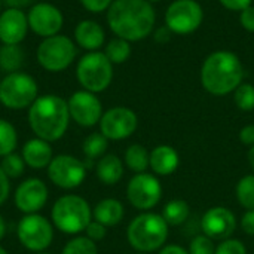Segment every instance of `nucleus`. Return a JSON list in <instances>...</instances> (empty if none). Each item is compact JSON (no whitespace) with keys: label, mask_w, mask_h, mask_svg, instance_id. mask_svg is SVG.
Listing matches in <instances>:
<instances>
[{"label":"nucleus","mask_w":254,"mask_h":254,"mask_svg":"<svg viewBox=\"0 0 254 254\" xmlns=\"http://www.w3.org/2000/svg\"><path fill=\"white\" fill-rule=\"evenodd\" d=\"M124 214H125V210H124L122 202L115 198L101 199L94 207V211H92L94 220L104 225L106 228L116 226L118 223H121L124 219Z\"/></svg>","instance_id":"4be33fe9"},{"label":"nucleus","mask_w":254,"mask_h":254,"mask_svg":"<svg viewBox=\"0 0 254 254\" xmlns=\"http://www.w3.org/2000/svg\"><path fill=\"white\" fill-rule=\"evenodd\" d=\"M0 13H1V0H0Z\"/></svg>","instance_id":"603ef678"},{"label":"nucleus","mask_w":254,"mask_h":254,"mask_svg":"<svg viewBox=\"0 0 254 254\" xmlns=\"http://www.w3.org/2000/svg\"><path fill=\"white\" fill-rule=\"evenodd\" d=\"M61 254H98V249L88 237H76L65 244Z\"/></svg>","instance_id":"2f4dec72"},{"label":"nucleus","mask_w":254,"mask_h":254,"mask_svg":"<svg viewBox=\"0 0 254 254\" xmlns=\"http://www.w3.org/2000/svg\"><path fill=\"white\" fill-rule=\"evenodd\" d=\"M85 232H86V237H88L91 241L97 243V241H101V240L106 237V234H107V228H106L104 225L98 223L97 220H94V222H91V223L86 226Z\"/></svg>","instance_id":"c9c22d12"},{"label":"nucleus","mask_w":254,"mask_h":254,"mask_svg":"<svg viewBox=\"0 0 254 254\" xmlns=\"http://www.w3.org/2000/svg\"><path fill=\"white\" fill-rule=\"evenodd\" d=\"M240 140L241 143L247 144V146H253L254 144V125H247L240 131Z\"/></svg>","instance_id":"79ce46f5"},{"label":"nucleus","mask_w":254,"mask_h":254,"mask_svg":"<svg viewBox=\"0 0 254 254\" xmlns=\"http://www.w3.org/2000/svg\"><path fill=\"white\" fill-rule=\"evenodd\" d=\"M104 54L110 60L112 64H122L131 55V45H129L128 40L121 39V37H116V39H112L107 43Z\"/></svg>","instance_id":"cd10ccee"},{"label":"nucleus","mask_w":254,"mask_h":254,"mask_svg":"<svg viewBox=\"0 0 254 254\" xmlns=\"http://www.w3.org/2000/svg\"><path fill=\"white\" fill-rule=\"evenodd\" d=\"M0 167H1V170L4 171V174L9 179H18V177H21L24 174L25 162H24L21 155L12 152V153L3 156V159L0 162Z\"/></svg>","instance_id":"7c9ffc66"},{"label":"nucleus","mask_w":254,"mask_h":254,"mask_svg":"<svg viewBox=\"0 0 254 254\" xmlns=\"http://www.w3.org/2000/svg\"><path fill=\"white\" fill-rule=\"evenodd\" d=\"M216 254H247V249L240 240L228 238L216 247Z\"/></svg>","instance_id":"f704fd0d"},{"label":"nucleus","mask_w":254,"mask_h":254,"mask_svg":"<svg viewBox=\"0 0 254 254\" xmlns=\"http://www.w3.org/2000/svg\"><path fill=\"white\" fill-rule=\"evenodd\" d=\"M125 164L135 174L144 173L150 167V153L141 144H131L125 152Z\"/></svg>","instance_id":"b1692460"},{"label":"nucleus","mask_w":254,"mask_h":254,"mask_svg":"<svg viewBox=\"0 0 254 254\" xmlns=\"http://www.w3.org/2000/svg\"><path fill=\"white\" fill-rule=\"evenodd\" d=\"M95 173L101 183L107 186H113L124 176V164L116 155H112V153L104 155L103 158H100Z\"/></svg>","instance_id":"5701e85b"},{"label":"nucleus","mask_w":254,"mask_h":254,"mask_svg":"<svg viewBox=\"0 0 254 254\" xmlns=\"http://www.w3.org/2000/svg\"><path fill=\"white\" fill-rule=\"evenodd\" d=\"M76 46L67 36L55 34L39 45L37 61L45 70L57 73L65 70L76 58Z\"/></svg>","instance_id":"6e6552de"},{"label":"nucleus","mask_w":254,"mask_h":254,"mask_svg":"<svg viewBox=\"0 0 254 254\" xmlns=\"http://www.w3.org/2000/svg\"><path fill=\"white\" fill-rule=\"evenodd\" d=\"M70 112L64 98L48 94L37 97L28 109V124L31 131L42 140H60L68 127Z\"/></svg>","instance_id":"7ed1b4c3"},{"label":"nucleus","mask_w":254,"mask_h":254,"mask_svg":"<svg viewBox=\"0 0 254 254\" xmlns=\"http://www.w3.org/2000/svg\"><path fill=\"white\" fill-rule=\"evenodd\" d=\"M27 19H28V27L36 34L45 39L58 34L64 22L61 10L51 3L34 4L28 12Z\"/></svg>","instance_id":"2eb2a0df"},{"label":"nucleus","mask_w":254,"mask_h":254,"mask_svg":"<svg viewBox=\"0 0 254 254\" xmlns=\"http://www.w3.org/2000/svg\"><path fill=\"white\" fill-rule=\"evenodd\" d=\"M226 9L229 10H244L246 7L252 6V0H219Z\"/></svg>","instance_id":"ea45409f"},{"label":"nucleus","mask_w":254,"mask_h":254,"mask_svg":"<svg viewBox=\"0 0 254 254\" xmlns=\"http://www.w3.org/2000/svg\"><path fill=\"white\" fill-rule=\"evenodd\" d=\"M82 6L92 12V13H100L106 9L110 7V4L113 3V0H80Z\"/></svg>","instance_id":"e433bc0d"},{"label":"nucleus","mask_w":254,"mask_h":254,"mask_svg":"<svg viewBox=\"0 0 254 254\" xmlns=\"http://www.w3.org/2000/svg\"><path fill=\"white\" fill-rule=\"evenodd\" d=\"M137 125V115L128 107L109 109L100 119L101 134L107 140H125L135 132Z\"/></svg>","instance_id":"ddd939ff"},{"label":"nucleus","mask_w":254,"mask_h":254,"mask_svg":"<svg viewBox=\"0 0 254 254\" xmlns=\"http://www.w3.org/2000/svg\"><path fill=\"white\" fill-rule=\"evenodd\" d=\"M4 234H6V222L1 217V214H0V240L4 237Z\"/></svg>","instance_id":"49530a36"},{"label":"nucleus","mask_w":254,"mask_h":254,"mask_svg":"<svg viewBox=\"0 0 254 254\" xmlns=\"http://www.w3.org/2000/svg\"><path fill=\"white\" fill-rule=\"evenodd\" d=\"M244 77L241 60L229 51H216L210 54L201 67V83L213 95H228L235 91Z\"/></svg>","instance_id":"f03ea898"},{"label":"nucleus","mask_w":254,"mask_h":254,"mask_svg":"<svg viewBox=\"0 0 254 254\" xmlns=\"http://www.w3.org/2000/svg\"><path fill=\"white\" fill-rule=\"evenodd\" d=\"M137 254H149V253H140V252H138V253H137Z\"/></svg>","instance_id":"864d4df0"},{"label":"nucleus","mask_w":254,"mask_h":254,"mask_svg":"<svg viewBox=\"0 0 254 254\" xmlns=\"http://www.w3.org/2000/svg\"><path fill=\"white\" fill-rule=\"evenodd\" d=\"M9 190H10V183H9V177L4 174V171L0 167V205L7 199L9 196Z\"/></svg>","instance_id":"a19ab883"},{"label":"nucleus","mask_w":254,"mask_h":254,"mask_svg":"<svg viewBox=\"0 0 254 254\" xmlns=\"http://www.w3.org/2000/svg\"><path fill=\"white\" fill-rule=\"evenodd\" d=\"M190 214L189 204L183 199H173L165 204L162 210V217L168 223V226H179L183 225Z\"/></svg>","instance_id":"393cba45"},{"label":"nucleus","mask_w":254,"mask_h":254,"mask_svg":"<svg viewBox=\"0 0 254 254\" xmlns=\"http://www.w3.org/2000/svg\"><path fill=\"white\" fill-rule=\"evenodd\" d=\"M18 144V134L15 127L4 121L0 119V156H6L15 150Z\"/></svg>","instance_id":"c85d7f7f"},{"label":"nucleus","mask_w":254,"mask_h":254,"mask_svg":"<svg viewBox=\"0 0 254 254\" xmlns=\"http://www.w3.org/2000/svg\"><path fill=\"white\" fill-rule=\"evenodd\" d=\"M74 37L77 45L89 52L98 51L104 45L106 39L103 27L92 19L80 21L74 28Z\"/></svg>","instance_id":"aec40b11"},{"label":"nucleus","mask_w":254,"mask_h":254,"mask_svg":"<svg viewBox=\"0 0 254 254\" xmlns=\"http://www.w3.org/2000/svg\"><path fill=\"white\" fill-rule=\"evenodd\" d=\"M28 30L27 15L21 9L7 7L0 13V40L3 45H19Z\"/></svg>","instance_id":"a211bd4d"},{"label":"nucleus","mask_w":254,"mask_h":254,"mask_svg":"<svg viewBox=\"0 0 254 254\" xmlns=\"http://www.w3.org/2000/svg\"><path fill=\"white\" fill-rule=\"evenodd\" d=\"M237 199L246 210H254V176L243 177L237 185Z\"/></svg>","instance_id":"c756f323"},{"label":"nucleus","mask_w":254,"mask_h":254,"mask_svg":"<svg viewBox=\"0 0 254 254\" xmlns=\"http://www.w3.org/2000/svg\"><path fill=\"white\" fill-rule=\"evenodd\" d=\"M234 100L240 110L252 112L254 110V86L252 83H241L234 91Z\"/></svg>","instance_id":"473e14b6"},{"label":"nucleus","mask_w":254,"mask_h":254,"mask_svg":"<svg viewBox=\"0 0 254 254\" xmlns=\"http://www.w3.org/2000/svg\"><path fill=\"white\" fill-rule=\"evenodd\" d=\"M70 118L80 127L91 128L103 116V106L98 97L89 91H76L67 101Z\"/></svg>","instance_id":"4468645a"},{"label":"nucleus","mask_w":254,"mask_h":254,"mask_svg":"<svg viewBox=\"0 0 254 254\" xmlns=\"http://www.w3.org/2000/svg\"><path fill=\"white\" fill-rule=\"evenodd\" d=\"M52 147L49 141L42 138H31L22 147V159L24 162L36 170L46 168L52 161Z\"/></svg>","instance_id":"6ab92c4d"},{"label":"nucleus","mask_w":254,"mask_h":254,"mask_svg":"<svg viewBox=\"0 0 254 254\" xmlns=\"http://www.w3.org/2000/svg\"><path fill=\"white\" fill-rule=\"evenodd\" d=\"M168 223L162 216L143 213L137 216L127 229V238L132 249L140 253L159 250L168 238Z\"/></svg>","instance_id":"20e7f679"},{"label":"nucleus","mask_w":254,"mask_h":254,"mask_svg":"<svg viewBox=\"0 0 254 254\" xmlns=\"http://www.w3.org/2000/svg\"><path fill=\"white\" fill-rule=\"evenodd\" d=\"M241 228L247 235L254 237V210H247V213L243 216Z\"/></svg>","instance_id":"58836bf2"},{"label":"nucleus","mask_w":254,"mask_h":254,"mask_svg":"<svg viewBox=\"0 0 254 254\" xmlns=\"http://www.w3.org/2000/svg\"><path fill=\"white\" fill-rule=\"evenodd\" d=\"M76 76L85 91L97 94L109 88V85L112 83L113 64L104 52H88L79 60Z\"/></svg>","instance_id":"423d86ee"},{"label":"nucleus","mask_w":254,"mask_h":254,"mask_svg":"<svg viewBox=\"0 0 254 254\" xmlns=\"http://www.w3.org/2000/svg\"><path fill=\"white\" fill-rule=\"evenodd\" d=\"M16 235L19 243L30 252L46 250L54 240V229L49 220L40 214H27L18 223Z\"/></svg>","instance_id":"1a4fd4ad"},{"label":"nucleus","mask_w":254,"mask_h":254,"mask_svg":"<svg viewBox=\"0 0 254 254\" xmlns=\"http://www.w3.org/2000/svg\"><path fill=\"white\" fill-rule=\"evenodd\" d=\"M162 196V186L159 180L147 173L135 174L127 186V198L129 204L141 211L155 208Z\"/></svg>","instance_id":"9b49d317"},{"label":"nucleus","mask_w":254,"mask_h":254,"mask_svg":"<svg viewBox=\"0 0 254 254\" xmlns=\"http://www.w3.org/2000/svg\"><path fill=\"white\" fill-rule=\"evenodd\" d=\"M235 214L226 207L210 208L201 220V229L204 235H207L211 240H228L235 232Z\"/></svg>","instance_id":"f3484780"},{"label":"nucleus","mask_w":254,"mask_h":254,"mask_svg":"<svg viewBox=\"0 0 254 254\" xmlns=\"http://www.w3.org/2000/svg\"><path fill=\"white\" fill-rule=\"evenodd\" d=\"M7 7H15V9H21L28 6L33 0H1Z\"/></svg>","instance_id":"a18cd8bd"},{"label":"nucleus","mask_w":254,"mask_h":254,"mask_svg":"<svg viewBox=\"0 0 254 254\" xmlns=\"http://www.w3.org/2000/svg\"><path fill=\"white\" fill-rule=\"evenodd\" d=\"M155 19V9L147 0H113L107 9L110 30L128 42L147 37L153 30Z\"/></svg>","instance_id":"f257e3e1"},{"label":"nucleus","mask_w":254,"mask_h":254,"mask_svg":"<svg viewBox=\"0 0 254 254\" xmlns=\"http://www.w3.org/2000/svg\"><path fill=\"white\" fill-rule=\"evenodd\" d=\"M159 254H189V252H186L183 247L180 246H176V244H170V246H165Z\"/></svg>","instance_id":"c03bdc74"},{"label":"nucleus","mask_w":254,"mask_h":254,"mask_svg":"<svg viewBox=\"0 0 254 254\" xmlns=\"http://www.w3.org/2000/svg\"><path fill=\"white\" fill-rule=\"evenodd\" d=\"M171 37V30L165 25V27H161L155 31V40L159 42V43H167Z\"/></svg>","instance_id":"37998d69"},{"label":"nucleus","mask_w":254,"mask_h":254,"mask_svg":"<svg viewBox=\"0 0 254 254\" xmlns=\"http://www.w3.org/2000/svg\"><path fill=\"white\" fill-rule=\"evenodd\" d=\"M179 153L168 144L156 146L150 152V168L158 176H170L179 167Z\"/></svg>","instance_id":"412c9836"},{"label":"nucleus","mask_w":254,"mask_h":254,"mask_svg":"<svg viewBox=\"0 0 254 254\" xmlns=\"http://www.w3.org/2000/svg\"><path fill=\"white\" fill-rule=\"evenodd\" d=\"M249 162H250L252 168L254 170V144L250 147V150H249Z\"/></svg>","instance_id":"de8ad7c7"},{"label":"nucleus","mask_w":254,"mask_h":254,"mask_svg":"<svg viewBox=\"0 0 254 254\" xmlns=\"http://www.w3.org/2000/svg\"><path fill=\"white\" fill-rule=\"evenodd\" d=\"M36 254H49V253H45V252H39V253H36Z\"/></svg>","instance_id":"3c124183"},{"label":"nucleus","mask_w":254,"mask_h":254,"mask_svg":"<svg viewBox=\"0 0 254 254\" xmlns=\"http://www.w3.org/2000/svg\"><path fill=\"white\" fill-rule=\"evenodd\" d=\"M13 201L19 211L34 214L45 207L48 201V188L40 179H27L16 188Z\"/></svg>","instance_id":"dca6fc26"},{"label":"nucleus","mask_w":254,"mask_h":254,"mask_svg":"<svg viewBox=\"0 0 254 254\" xmlns=\"http://www.w3.org/2000/svg\"><path fill=\"white\" fill-rule=\"evenodd\" d=\"M49 180L61 189H74L86 177V165L71 155H58L48 165Z\"/></svg>","instance_id":"f8f14e48"},{"label":"nucleus","mask_w":254,"mask_h":254,"mask_svg":"<svg viewBox=\"0 0 254 254\" xmlns=\"http://www.w3.org/2000/svg\"><path fill=\"white\" fill-rule=\"evenodd\" d=\"M189 254H216V247L211 238L207 235H198L192 240Z\"/></svg>","instance_id":"72a5a7b5"},{"label":"nucleus","mask_w":254,"mask_h":254,"mask_svg":"<svg viewBox=\"0 0 254 254\" xmlns=\"http://www.w3.org/2000/svg\"><path fill=\"white\" fill-rule=\"evenodd\" d=\"M147 1H150V3H153V1H161V0H147Z\"/></svg>","instance_id":"8fccbe9b"},{"label":"nucleus","mask_w":254,"mask_h":254,"mask_svg":"<svg viewBox=\"0 0 254 254\" xmlns=\"http://www.w3.org/2000/svg\"><path fill=\"white\" fill-rule=\"evenodd\" d=\"M204 10L196 0H174L165 13V24L176 34H190L199 28Z\"/></svg>","instance_id":"9d476101"},{"label":"nucleus","mask_w":254,"mask_h":254,"mask_svg":"<svg viewBox=\"0 0 254 254\" xmlns=\"http://www.w3.org/2000/svg\"><path fill=\"white\" fill-rule=\"evenodd\" d=\"M24 51L19 45H3L0 48V68L7 73H15L24 63Z\"/></svg>","instance_id":"a878e982"},{"label":"nucleus","mask_w":254,"mask_h":254,"mask_svg":"<svg viewBox=\"0 0 254 254\" xmlns=\"http://www.w3.org/2000/svg\"><path fill=\"white\" fill-rule=\"evenodd\" d=\"M0 254H7V252H6L3 247H0Z\"/></svg>","instance_id":"09e8293b"},{"label":"nucleus","mask_w":254,"mask_h":254,"mask_svg":"<svg viewBox=\"0 0 254 254\" xmlns=\"http://www.w3.org/2000/svg\"><path fill=\"white\" fill-rule=\"evenodd\" d=\"M109 147V140L101 132H92L89 134L82 144L83 155L88 161H94L97 158H103L106 150Z\"/></svg>","instance_id":"bb28decb"},{"label":"nucleus","mask_w":254,"mask_h":254,"mask_svg":"<svg viewBox=\"0 0 254 254\" xmlns=\"http://www.w3.org/2000/svg\"><path fill=\"white\" fill-rule=\"evenodd\" d=\"M37 98V83L27 73H9L0 82V103L12 110L30 107Z\"/></svg>","instance_id":"0eeeda50"},{"label":"nucleus","mask_w":254,"mask_h":254,"mask_svg":"<svg viewBox=\"0 0 254 254\" xmlns=\"http://www.w3.org/2000/svg\"><path fill=\"white\" fill-rule=\"evenodd\" d=\"M52 222L58 231L76 235L92 222V210L86 199L77 195H64L52 207Z\"/></svg>","instance_id":"39448f33"},{"label":"nucleus","mask_w":254,"mask_h":254,"mask_svg":"<svg viewBox=\"0 0 254 254\" xmlns=\"http://www.w3.org/2000/svg\"><path fill=\"white\" fill-rule=\"evenodd\" d=\"M240 22H241L243 28L254 33V6H249L244 10H241Z\"/></svg>","instance_id":"4c0bfd02"}]
</instances>
